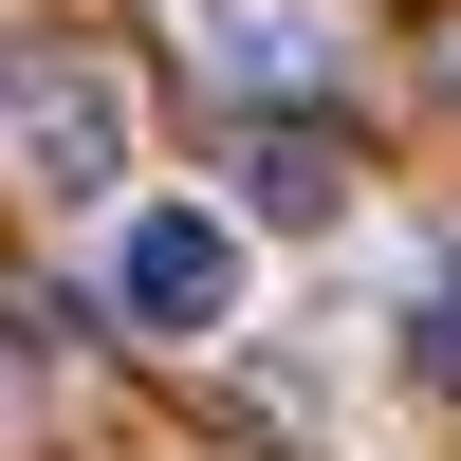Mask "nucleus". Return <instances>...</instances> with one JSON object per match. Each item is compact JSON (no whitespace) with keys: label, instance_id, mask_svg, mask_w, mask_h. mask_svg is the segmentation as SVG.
Instances as JSON below:
<instances>
[{"label":"nucleus","instance_id":"nucleus-4","mask_svg":"<svg viewBox=\"0 0 461 461\" xmlns=\"http://www.w3.org/2000/svg\"><path fill=\"white\" fill-rule=\"evenodd\" d=\"M258 203H277V221H332V203H351L332 130H258Z\"/></svg>","mask_w":461,"mask_h":461},{"label":"nucleus","instance_id":"nucleus-5","mask_svg":"<svg viewBox=\"0 0 461 461\" xmlns=\"http://www.w3.org/2000/svg\"><path fill=\"white\" fill-rule=\"evenodd\" d=\"M425 369H461V258L425 277Z\"/></svg>","mask_w":461,"mask_h":461},{"label":"nucleus","instance_id":"nucleus-2","mask_svg":"<svg viewBox=\"0 0 461 461\" xmlns=\"http://www.w3.org/2000/svg\"><path fill=\"white\" fill-rule=\"evenodd\" d=\"M111 314L130 332H221L240 314V221L221 203H130L111 221Z\"/></svg>","mask_w":461,"mask_h":461},{"label":"nucleus","instance_id":"nucleus-3","mask_svg":"<svg viewBox=\"0 0 461 461\" xmlns=\"http://www.w3.org/2000/svg\"><path fill=\"white\" fill-rule=\"evenodd\" d=\"M185 56L221 93H332V19L314 0H185Z\"/></svg>","mask_w":461,"mask_h":461},{"label":"nucleus","instance_id":"nucleus-1","mask_svg":"<svg viewBox=\"0 0 461 461\" xmlns=\"http://www.w3.org/2000/svg\"><path fill=\"white\" fill-rule=\"evenodd\" d=\"M0 185L19 203H111L130 185V93L56 37H0Z\"/></svg>","mask_w":461,"mask_h":461},{"label":"nucleus","instance_id":"nucleus-6","mask_svg":"<svg viewBox=\"0 0 461 461\" xmlns=\"http://www.w3.org/2000/svg\"><path fill=\"white\" fill-rule=\"evenodd\" d=\"M0 406H19V369H0Z\"/></svg>","mask_w":461,"mask_h":461}]
</instances>
